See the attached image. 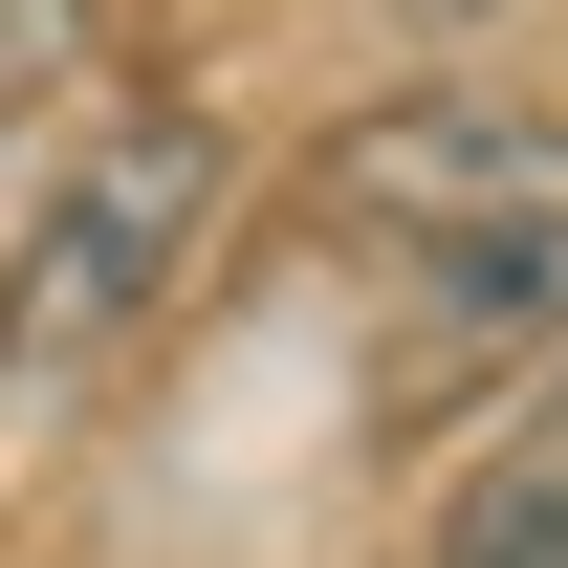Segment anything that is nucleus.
<instances>
[{
	"label": "nucleus",
	"mask_w": 568,
	"mask_h": 568,
	"mask_svg": "<svg viewBox=\"0 0 568 568\" xmlns=\"http://www.w3.org/2000/svg\"><path fill=\"white\" fill-rule=\"evenodd\" d=\"M394 22H416V44H481V22H503V0H394Z\"/></svg>",
	"instance_id": "obj_5"
},
{
	"label": "nucleus",
	"mask_w": 568,
	"mask_h": 568,
	"mask_svg": "<svg viewBox=\"0 0 568 568\" xmlns=\"http://www.w3.org/2000/svg\"><path fill=\"white\" fill-rule=\"evenodd\" d=\"M219 219H241V153H219L197 110L88 132L67 175H44V219L0 241V394H88V372H132V328L219 263Z\"/></svg>",
	"instance_id": "obj_2"
},
{
	"label": "nucleus",
	"mask_w": 568,
	"mask_h": 568,
	"mask_svg": "<svg viewBox=\"0 0 568 568\" xmlns=\"http://www.w3.org/2000/svg\"><path fill=\"white\" fill-rule=\"evenodd\" d=\"M88 44H110V0H0V132H22V110H67Z\"/></svg>",
	"instance_id": "obj_4"
},
{
	"label": "nucleus",
	"mask_w": 568,
	"mask_h": 568,
	"mask_svg": "<svg viewBox=\"0 0 568 568\" xmlns=\"http://www.w3.org/2000/svg\"><path fill=\"white\" fill-rule=\"evenodd\" d=\"M416 568H568V351H547V394L459 459V503H437Z\"/></svg>",
	"instance_id": "obj_3"
},
{
	"label": "nucleus",
	"mask_w": 568,
	"mask_h": 568,
	"mask_svg": "<svg viewBox=\"0 0 568 568\" xmlns=\"http://www.w3.org/2000/svg\"><path fill=\"white\" fill-rule=\"evenodd\" d=\"M306 219L394 284L416 372H503L568 328V110L525 88H394L306 153Z\"/></svg>",
	"instance_id": "obj_1"
}]
</instances>
